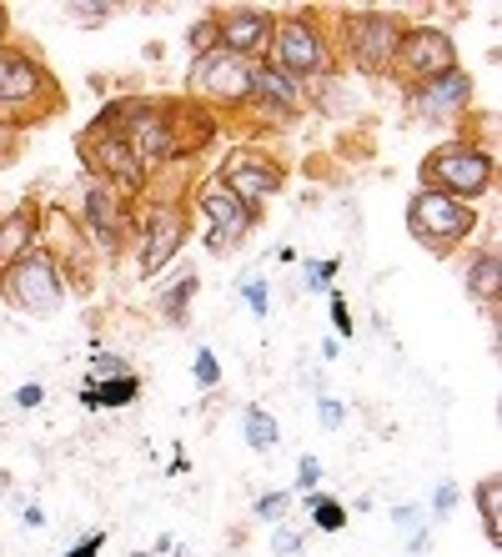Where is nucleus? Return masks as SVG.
<instances>
[{"instance_id": "obj_27", "label": "nucleus", "mask_w": 502, "mask_h": 557, "mask_svg": "<svg viewBox=\"0 0 502 557\" xmlns=\"http://www.w3.org/2000/svg\"><path fill=\"white\" fill-rule=\"evenodd\" d=\"M392 522H397L402 532H413V537H423V507H397V512H392Z\"/></svg>"}, {"instance_id": "obj_2", "label": "nucleus", "mask_w": 502, "mask_h": 557, "mask_svg": "<svg viewBox=\"0 0 502 557\" xmlns=\"http://www.w3.org/2000/svg\"><path fill=\"white\" fill-rule=\"evenodd\" d=\"M407 226H413L417 242L442 251V247H452V242H463V236L477 226V216L463 207V201H452V196L427 191L423 186V191L413 196V207H407Z\"/></svg>"}, {"instance_id": "obj_35", "label": "nucleus", "mask_w": 502, "mask_h": 557, "mask_svg": "<svg viewBox=\"0 0 502 557\" xmlns=\"http://www.w3.org/2000/svg\"><path fill=\"white\" fill-rule=\"evenodd\" d=\"M111 11H117V5H71V15H76V21H106Z\"/></svg>"}, {"instance_id": "obj_24", "label": "nucleus", "mask_w": 502, "mask_h": 557, "mask_svg": "<svg viewBox=\"0 0 502 557\" xmlns=\"http://www.w3.org/2000/svg\"><path fill=\"white\" fill-rule=\"evenodd\" d=\"M192 292H196V276H186V282H181L176 292H167V311L176 317V322L186 317V301H192Z\"/></svg>"}, {"instance_id": "obj_23", "label": "nucleus", "mask_w": 502, "mask_h": 557, "mask_svg": "<svg viewBox=\"0 0 502 557\" xmlns=\"http://www.w3.org/2000/svg\"><path fill=\"white\" fill-rule=\"evenodd\" d=\"M286 507H292V493H267V497L257 503V518H261V522H282Z\"/></svg>"}, {"instance_id": "obj_18", "label": "nucleus", "mask_w": 502, "mask_h": 557, "mask_svg": "<svg viewBox=\"0 0 502 557\" xmlns=\"http://www.w3.org/2000/svg\"><path fill=\"white\" fill-rule=\"evenodd\" d=\"M467 292H473L477 301H492V307H498V292H502V257L498 251H482V257L473 261V272H467Z\"/></svg>"}, {"instance_id": "obj_14", "label": "nucleus", "mask_w": 502, "mask_h": 557, "mask_svg": "<svg viewBox=\"0 0 502 557\" xmlns=\"http://www.w3.org/2000/svg\"><path fill=\"white\" fill-rule=\"evenodd\" d=\"M86 161H96L121 191H142V182H146L142 156L131 151L126 136H96V146H86Z\"/></svg>"}, {"instance_id": "obj_15", "label": "nucleus", "mask_w": 502, "mask_h": 557, "mask_svg": "<svg viewBox=\"0 0 502 557\" xmlns=\"http://www.w3.org/2000/svg\"><path fill=\"white\" fill-rule=\"evenodd\" d=\"M181 236H186V221L181 211L161 207L151 221H146V242H142V276H156L171 257L181 251Z\"/></svg>"}, {"instance_id": "obj_12", "label": "nucleus", "mask_w": 502, "mask_h": 557, "mask_svg": "<svg viewBox=\"0 0 502 557\" xmlns=\"http://www.w3.org/2000/svg\"><path fill=\"white\" fill-rule=\"evenodd\" d=\"M467 101H473V81L463 71H448V76H432L423 81L413 91V106L423 111L427 121H448V116H463Z\"/></svg>"}, {"instance_id": "obj_38", "label": "nucleus", "mask_w": 502, "mask_h": 557, "mask_svg": "<svg viewBox=\"0 0 502 557\" xmlns=\"http://www.w3.org/2000/svg\"><path fill=\"white\" fill-rule=\"evenodd\" d=\"M0 151H5V126H0Z\"/></svg>"}, {"instance_id": "obj_39", "label": "nucleus", "mask_w": 502, "mask_h": 557, "mask_svg": "<svg viewBox=\"0 0 502 557\" xmlns=\"http://www.w3.org/2000/svg\"><path fill=\"white\" fill-rule=\"evenodd\" d=\"M126 557H151V553H126Z\"/></svg>"}, {"instance_id": "obj_34", "label": "nucleus", "mask_w": 502, "mask_h": 557, "mask_svg": "<svg viewBox=\"0 0 502 557\" xmlns=\"http://www.w3.org/2000/svg\"><path fill=\"white\" fill-rule=\"evenodd\" d=\"M246 301H252L257 317H267V282H246Z\"/></svg>"}, {"instance_id": "obj_28", "label": "nucleus", "mask_w": 502, "mask_h": 557, "mask_svg": "<svg viewBox=\"0 0 502 557\" xmlns=\"http://www.w3.org/2000/svg\"><path fill=\"white\" fill-rule=\"evenodd\" d=\"M317 478H322V462H317V457H302V467H296V487H302V493H311V487H317Z\"/></svg>"}, {"instance_id": "obj_3", "label": "nucleus", "mask_w": 502, "mask_h": 557, "mask_svg": "<svg viewBox=\"0 0 502 557\" xmlns=\"http://www.w3.org/2000/svg\"><path fill=\"white\" fill-rule=\"evenodd\" d=\"M5 297L30 317H46V311L61 307V267L51 261V251H26L21 261H11Z\"/></svg>"}, {"instance_id": "obj_31", "label": "nucleus", "mask_w": 502, "mask_h": 557, "mask_svg": "<svg viewBox=\"0 0 502 557\" xmlns=\"http://www.w3.org/2000/svg\"><path fill=\"white\" fill-rule=\"evenodd\" d=\"M452 503H457V487H452V482H442V487H438V497H432V507H438L432 518H448V512H452Z\"/></svg>"}, {"instance_id": "obj_25", "label": "nucleus", "mask_w": 502, "mask_h": 557, "mask_svg": "<svg viewBox=\"0 0 502 557\" xmlns=\"http://www.w3.org/2000/svg\"><path fill=\"white\" fill-rule=\"evenodd\" d=\"M196 382H201V387H217L221 382V362L211 351H196Z\"/></svg>"}, {"instance_id": "obj_32", "label": "nucleus", "mask_w": 502, "mask_h": 557, "mask_svg": "<svg viewBox=\"0 0 502 557\" xmlns=\"http://www.w3.org/2000/svg\"><path fill=\"white\" fill-rule=\"evenodd\" d=\"M101 543H106V532H90V537H81V543L71 547L65 557H96V553H101Z\"/></svg>"}, {"instance_id": "obj_8", "label": "nucleus", "mask_w": 502, "mask_h": 557, "mask_svg": "<svg viewBox=\"0 0 502 557\" xmlns=\"http://www.w3.org/2000/svg\"><path fill=\"white\" fill-rule=\"evenodd\" d=\"M246 71H252V61H236V55H226L217 46L211 55H196L192 86H196V91H207L211 101L236 106V101H246Z\"/></svg>"}, {"instance_id": "obj_29", "label": "nucleus", "mask_w": 502, "mask_h": 557, "mask_svg": "<svg viewBox=\"0 0 502 557\" xmlns=\"http://www.w3.org/2000/svg\"><path fill=\"white\" fill-rule=\"evenodd\" d=\"M111 376H126V367H121L117 357H96V367H90V382H111Z\"/></svg>"}, {"instance_id": "obj_21", "label": "nucleus", "mask_w": 502, "mask_h": 557, "mask_svg": "<svg viewBox=\"0 0 502 557\" xmlns=\"http://www.w3.org/2000/svg\"><path fill=\"white\" fill-rule=\"evenodd\" d=\"M246 442H252V447H261V453H267V447H277V422H271V412H261V407H252V412H246Z\"/></svg>"}, {"instance_id": "obj_20", "label": "nucleus", "mask_w": 502, "mask_h": 557, "mask_svg": "<svg viewBox=\"0 0 502 557\" xmlns=\"http://www.w3.org/2000/svg\"><path fill=\"white\" fill-rule=\"evenodd\" d=\"M307 507H311V522H317L322 532H342V528H347V507L336 503V497H317V493H311Z\"/></svg>"}, {"instance_id": "obj_7", "label": "nucleus", "mask_w": 502, "mask_h": 557, "mask_svg": "<svg viewBox=\"0 0 502 557\" xmlns=\"http://www.w3.org/2000/svg\"><path fill=\"white\" fill-rule=\"evenodd\" d=\"M221 186L246 207V201H261V196L282 191V166L267 161L261 151H236L232 161H226V171H221Z\"/></svg>"}, {"instance_id": "obj_19", "label": "nucleus", "mask_w": 502, "mask_h": 557, "mask_svg": "<svg viewBox=\"0 0 502 557\" xmlns=\"http://www.w3.org/2000/svg\"><path fill=\"white\" fill-rule=\"evenodd\" d=\"M502 482L488 478V482H477V512H482V532H488V543L502 547Z\"/></svg>"}, {"instance_id": "obj_30", "label": "nucleus", "mask_w": 502, "mask_h": 557, "mask_svg": "<svg viewBox=\"0 0 502 557\" xmlns=\"http://www.w3.org/2000/svg\"><path fill=\"white\" fill-rule=\"evenodd\" d=\"M332 322H336V332H342V337H347V332H352V317H347V301H342V292H336V286H332Z\"/></svg>"}, {"instance_id": "obj_9", "label": "nucleus", "mask_w": 502, "mask_h": 557, "mask_svg": "<svg viewBox=\"0 0 502 557\" xmlns=\"http://www.w3.org/2000/svg\"><path fill=\"white\" fill-rule=\"evenodd\" d=\"M196 207H201V216H207L211 232H217V236H207L217 251H226L232 242H242L246 226H252V211H246L242 201H236V196L226 191L221 182H217V186H211V182L201 186V191H196Z\"/></svg>"}, {"instance_id": "obj_17", "label": "nucleus", "mask_w": 502, "mask_h": 557, "mask_svg": "<svg viewBox=\"0 0 502 557\" xmlns=\"http://www.w3.org/2000/svg\"><path fill=\"white\" fill-rule=\"evenodd\" d=\"M86 221H90V232L101 236L106 251L121 242V211H117V201H111V191L90 186V191H86Z\"/></svg>"}, {"instance_id": "obj_11", "label": "nucleus", "mask_w": 502, "mask_h": 557, "mask_svg": "<svg viewBox=\"0 0 502 557\" xmlns=\"http://www.w3.org/2000/svg\"><path fill=\"white\" fill-rule=\"evenodd\" d=\"M217 40L221 51L236 55V61H252L257 51L271 46V15L267 11H232L217 21Z\"/></svg>"}, {"instance_id": "obj_26", "label": "nucleus", "mask_w": 502, "mask_h": 557, "mask_svg": "<svg viewBox=\"0 0 502 557\" xmlns=\"http://www.w3.org/2000/svg\"><path fill=\"white\" fill-rule=\"evenodd\" d=\"M332 276H336V257L332 261H311L307 286H311V292H332Z\"/></svg>"}, {"instance_id": "obj_40", "label": "nucleus", "mask_w": 502, "mask_h": 557, "mask_svg": "<svg viewBox=\"0 0 502 557\" xmlns=\"http://www.w3.org/2000/svg\"><path fill=\"white\" fill-rule=\"evenodd\" d=\"M0 30H5V11H0Z\"/></svg>"}, {"instance_id": "obj_13", "label": "nucleus", "mask_w": 502, "mask_h": 557, "mask_svg": "<svg viewBox=\"0 0 502 557\" xmlns=\"http://www.w3.org/2000/svg\"><path fill=\"white\" fill-rule=\"evenodd\" d=\"M46 71L21 51H0V106H36L46 96Z\"/></svg>"}, {"instance_id": "obj_1", "label": "nucleus", "mask_w": 502, "mask_h": 557, "mask_svg": "<svg viewBox=\"0 0 502 557\" xmlns=\"http://www.w3.org/2000/svg\"><path fill=\"white\" fill-rule=\"evenodd\" d=\"M423 182H427V191H442L452 201H473V196H482L498 182V161L482 146L457 141V146H442L438 156H427Z\"/></svg>"}, {"instance_id": "obj_5", "label": "nucleus", "mask_w": 502, "mask_h": 557, "mask_svg": "<svg viewBox=\"0 0 502 557\" xmlns=\"http://www.w3.org/2000/svg\"><path fill=\"white\" fill-rule=\"evenodd\" d=\"M407 76L423 86V81L432 76H448V71H457V51H452V36L438 26H413L402 30V46H397V61Z\"/></svg>"}, {"instance_id": "obj_33", "label": "nucleus", "mask_w": 502, "mask_h": 557, "mask_svg": "<svg viewBox=\"0 0 502 557\" xmlns=\"http://www.w3.org/2000/svg\"><path fill=\"white\" fill-rule=\"evenodd\" d=\"M317 417H322V428H327V432L342 428V407H336L332 397H322V403H317Z\"/></svg>"}, {"instance_id": "obj_16", "label": "nucleus", "mask_w": 502, "mask_h": 557, "mask_svg": "<svg viewBox=\"0 0 502 557\" xmlns=\"http://www.w3.org/2000/svg\"><path fill=\"white\" fill-rule=\"evenodd\" d=\"M142 397V382H136V372H126V376H111V382H86L81 387V407H131Z\"/></svg>"}, {"instance_id": "obj_10", "label": "nucleus", "mask_w": 502, "mask_h": 557, "mask_svg": "<svg viewBox=\"0 0 502 557\" xmlns=\"http://www.w3.org/2000/svg\"><path fill=\"white\" fill-rule=\"evenodd\" d=\"M246 96L267 111V116H277V121H286V116H296V106H302V86H296L292 76H282L277 65H252L246 71Z\"/></svg>"}, {"instance_id": "obj_37", "label": "nucleus", "mask_w": 502, "mask_h": 557, "mask_svg": "<svg viewBox=\"0 0 502 557\" xmlns=\"http://www.w3.org/2000/svg\"><path fill=\"white\" fill-rule=\"evenodd\" d=\"M40 392H46L40 382H26V387L15 392V403H21V407H36V403H40Z\"/></svg>"}, {"instance_id": "obj_6", "label": "nucleus", "mask_w": 502, "mask_h": 557, "mask_svg": "<svg viewBox=\"0 0 502 557\" xmlns=\"http://www.w3.org/2000/svg\"><path fill=\"white\" fill-rule=\"evenodd\" d=\"M347 46H352V61L362 71H387V65L397 61V46H402V26L392 15H352L347 26Z\"/></svg>"}, {"instance_id": "obj_22", "label": "nucleus", "mask_w": 502, "mask_h": 557, "mask_svg": "<svg viewBox=\"0 0 502 557\" xmlns=\"http://www.w3.org/2000/svg\"><path fill=\"white\" fill-rule=\"evenodd\" d=\"M26 242H30V211H21L15 221H5V226H0V251H11V257H15Z\"/></svg>"}, {"instance_id": "obj_4", "label": "nucleus", "mask_w": 502, "mask_h": 557, "mask_svg": "<svg viewBox=\"0 0 502 557\" xmlns=\"http://www.w3.org/2000/svg\"><path fill=\"white\" fill-rule=\"evenodd\" d=\"M271 51H277V71L292 81L302 76H322L327 71V40L322 30L311 26L307 15H296V21H282V26H271Z\"/></svg>"}, {"instance_id": "obj_36", "label": "nucleus", "mask_w": 502, "mask_h": 557, "mask_svg": "<svg viewBox=\"0 0 502 557\" xmlns=\"http://www.w3.org/2000/svg\"><path fill=\"white\" fill-rule=\"evenodd\" d=\"M302 553V537L296 532H277V557H296Z\"/></svg>"}]
</instances>
